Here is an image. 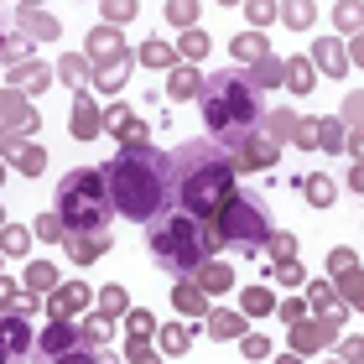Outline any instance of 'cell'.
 Wrapping results in <instances>:
<instances>
[{"instance_id":"cell-42","label":"cell","mask_w":364,"mask_h":364,"mask_svg":"<svg viewBox=\"0 0 364 364\" xmlns=\"http://www.w3.org/2000/svg\"><path fill=\"white\" fill-rule=\"evenodd\" d=\"M266 250H271V260H291V255H296V235H291V229H271V235H266Z\"/></svg>"},{"instance_id":"cell-50","label":"cell","mask_w":364,"mask_h":364,"mask_svg":"<svg viewBox=\"0 0 364 364\" xmlns=\"http://www.w3.org/2000/svg\"><path fill=\"white\" fill-rule=\"evenodd\" d=\"M0 53H6V68H21V63H31V58H26V42L16 37V31H11L6 42H0Z\"/></svg>"},{"instance_id":"cell-55","label":"cell","mask_w":364,"mask_h":364,"mask_svg":"<svg viewBox=\"0 0 364 364\" xmlns=\"http://www.w3.org/2000/svg\"><path fill=\"white\" fill-rule=\"evenodd\" d=\"M291 141H296V146H318V120H296Z\"/></svg>"},{"instance_id":"cell-59","label":"cell","mask_w":364,"mask_h":364,"mask_svg":"<svg viewBox=\"0 0 364 364\" xmlns=\"http://www.w3.org/2000/svg\"><path fill=\"white\" fill-rule=\"evenodd\" d=\"M349 193H364V167H359V161L349 167Z\"/></svg>"},{"instance_id":"cell-18","label":"cell","mask_w":364,"mask_h":364,"mask_svg":"<svg viewBox=\"0 0 364 364\" xmlns=\"http://www.w3.org/2000/svg\"><path fill=\"white\" fill-rule=\"evenodd\" d=\"M172 307L182 312V318H208V291L198 287V281L177 276V291H172Z\"/></svg>"},{"instance_id":"cell-37","label":"cell","mask_w":364,"mask_h":364,"mask_svg":"<svg viewBox=\"0 0 364 364\" xmlns=\"http://www.w3.org/2000/svg\"><path fill=\"white\" fill-rule=\"evenodd\" d=\"M58 73H63V84H73L78 94L89 89V58H58Z\"/></svg>"},{"instance_id":"cell-13","label":"cell","mask_w":364,"mask_h":364,"mask_svg":"<svg viewBox=\"0 0 364 364\" xmlns=\"http://www.w3.org/2000/svg\"><path fill=\"white\" fill-rule=\"evenodd\" d=\"M78 343H84V333H73L68 318H53V328L42 333V354H47V359H68Z\"/></svg>"},{"instance_id":"cell-9","label":"cell","mask_w":364,"mask_h":364,"mask_svg":"<svg viewBox=\"0 0 364 364\" xmlns=\"http://www.w3.org/2000/svg\"><path fill=\"white\" fill-rule=\"evenodd\" d=\"M328 271H333V291L349 307H364V287H359V255L354 250H333L328 255Z\"/></svg>"},{"instance_id":"cell-15","label":"cell","mask_w":364,"mask_h":364,"mask_svg":"<svg viewBox=\"0 0 364 364\" xmlns=\"http://www.w3.org/2000/svg\"><path fill=\"white\" fill-rule=\"evenodd\" d=\"M16 26L26 31V37H42V42H53L58 37V16L53 11H42V6H16Z\"/></svg>"},{"instance_id":"cell-29","label":"cell","mask_w":364,"mask_h":364,"mask_svg":"<svg viewBox=\"0 0 364 364\" xmlns=\"http://www.w3.org/2000/svg\"><path fill=\"white\" fill-rule=\"evenodd\" d=\"M26 349H31V328H26V318H21V312H6V354L21 359Z\"/></svg>"},{"instance_id":"cell-31","label":"cell","mask_w":364,"mask_h":364,"mask_svg":"<svg viewBox=\"0 0 364 364\" xmlns=\"http://www.w3.org/2000/svg\"><path fill=\"white\" fill-rule=\"evenodd\" d=\"M193 276H198V287H203L208 296H219V291L235 287V271H229V266H208V260H203V266H198Z\"/></svg>"},{"instance_id":"cell-43","label":"cell","mask_w":364,"mask_h":364,"mask_svg":"<svg viewBox=\"0 0 364 364\" xmlns=\"http://www.w3.org/2000/svg\"><path fill=\"white\" fill-rule=\"evenodd\" d=\"M291 130H296V114H291V109H271V114H266V136H271V141H287Z\"/></svg>"},{"instance_id":"cell-39","label":"cell","mask_w":364,"mask_h":364,"mask_svg":"<svg viewBox=\"0 0 364 364\" xmlns=\"http://www.w3.org/2000/svg\"><path fill=\"white\" fill-rule=\"evenodd\" d=\"M136 58L146 63V68H172V63H177V53H172L167 42H141V53H136Z\"/></svg>"},{"instance_id":"cell-22","label":"cell","mask_w":364,"mask_h":364,"mask_svg":"<svg viewBox=\"0 0 364 364\" xmlns=\"http://www.w3.org/2000/svg\"><path fill=\"white\" fill-rule=\"evenodd\" d=\"M281 84H287L296 99H307V94H312V84H318V68H312L307 58H287V78H281Z\"/></svg>"},{"instance_id":"cell-25","label":"cell","mask_w":364,"mask_h":364,"mask_svg":"<svg viewBox=\"0 0 364 364\" xmlns=\"http://www.w3.org/2000/svg\"><path fill=\"white\" fill-rule=\"evenodd\" d=\"M203 323H208V333H213V338H240V333H245V323H250V318H245L240 307H235V312H224V307L213 312V307H208V318H203Z\"/></svg>"},{"instance_id":"cell-52","label":"cell","mask_w":364,"mask_h":364,"mask_svg":"<svg viewBox=\"0 0 364 364\" xmlns=\"http://www.w3.org/2000/svg\"><path fill=\"white\" fill-rule=\"evenodd\" d=\"M203 53H208V37H203V31H198V26L182 31V53H177V58H203Z\"/></svg>"},{"instance_id":"cell-10","label":"cell","mask_w":364,"mask_h":364,"mask_svg":"<svg viewBox=\"0 0 364 364\" xmlns=\"http://www.w3.org/2000/svg\"><path fill=\"white\" fill-rule=\"evenodd\" d=\"M287 328H291V354H296V359H312V354H323V343L333 338V328H328L323 318H307V312H302L296 323H287Z\"/></svg>"},{"instance_id":"cell-2","label":"cell","mask_w":364,"mask_h":364,"mask_svg":"<svg viewBox=\"0 0 364 364\" xmlns=\"http://www.w3.org/2000/svg\"><path fill=\"white\" fill-rule=\"evenodd\" d=\"M172 172H177V208L203 224H213L219 208L240 193L235 167H229L219 141H188L182 151H172Z\"/></svg>"},{"instance_id":"cell-54","label":"cell","mask_w":364,"mask_h":364,"mask_svg":"<svg viewBox=\"0 0 364 364\" xmlns=\"http://www.w3.org/2000/svg\"><path fill=\"white\" fill-rule=\"evenodd\" d=\"M307 302H312V307H328V302H338V291L328 287V281H312V287H307Z\"/></svg>"},{"instance_id":"cell-16","label":"cell","mask_w":364,"mask_h":364,"mask_svg":"<svg viewBox=\"0 0 364 364\" xmlns=\"http://www.w3.org/2000/svg\"><path fill=\"white\" fill-rule=\"evenodd\" d=\"M84 58H94V68H105V63L125 58L120 31H114V26H94V31H89V53H84Z\"/></svg>"},{"instance_id":"cell-32","label":"cell","mask_w":364,"mask_h":364,"mask_svg":"<svg viewBox=\"0 0 364 364\" xmlns=\"http://www.w3.org/2000/svg\"><path fill=\"white\" fill-rule=\"evenodd\" d=\"M318 151L343 156V151H349V130H343L338 120H318Z\"/></svg>"},{"instance_id":"cell-5","label":"cell","mask_w":364,"mask_h":364,"mask_svg":"<svg viewBox=\"0 0 364 364\" xmlns=\"http://www.w3.org/2000/svg\"><path fill=\"white\" fill-rule=\"evenodd\" d=\"M58 213L68 224V235H94V229H109L114 219V193L105 167H73L58 182Z\"/></svg>"},{"instance_id":"cell-36","label":"cell","mask_w":364,"mask_h":364,"mask_svg":"<svg viewBox=\"0 0 364 364\" xmlns=\"http://www.w3.org/2000/svg\"><path fill=\"white\" fill-rule=\"evenodd\" d=\"M161 16H167L177 31H193V26H198V6H193V0H167V6H161Z\"/></svg>"},{"instance_id":"cell-23","label":"cell","mask_w":364,"mask_h":364,"mask_svg":"<svg viewBox=\"0 0 364 364\" xmlns=\"http://www.w3.org/2000/svg\"><path fill=\"white\" fill-rule=\"evenodd\" d=\"M266 53H271V47H266V37H260V31H240V37L229 42V58H240L245 68H255Z\"/></svg>"},{"instance_id":"cell-41","label":"cell","mask_w":364,"mask_h":364,"mask_svg":"<svg viewBox=\"0 0 364 364\" xmlns=\"http://www.w3.org/2000/svg\"><path fill=\"white\" fill-rule=\"evenodd\" d=\"M333 21H338V31H343V37H359V26H364V11L354 6V0H343V6H333Z\"/></svg>"},{"instance_id":"cell-30","label":"cell","mask_w":364,"mask_h":364,"mask_svg":"<svg viewBox=\"0 0 364 364\" xmlns=\"http://www.w3.org/2000/svg\"><path fill=\"white\" fill-rule=\"evenodd\" d=\"M240 312H245V318H271V312H276V296H271L266 287H245V291H240Z\"/></svg>"},{"instance_id":"cell-14","label":"cell","mask_w":364,"mask_h":364,"mask_svg":"<svg viewBox=\"0 0 364 364\" xmlns=\"http://www.w3.org/2000/svg\"><path fill=\"white\" fill-rule=\"evenodd\" d=\"M105 130H109V136H120V141H146V136H151L146 120H136V109H130V105H109L105 109Z\"/></svg>"},{"instance_id":"cell-57","label":"cell","mask_w":364,"mask_h":364,"mask_svg":"<svg viewBox=\"0 0 364 364\" xmlns=\"http://www.w3.org/2000/svg\"><path fill=\"white\" fill-rule=\"evenodd\" d=\"M161 349H151V343H130V349H125V359L130 364H146V359H156Z\"/></svg>"},{"instance_id":"cell-45","label":"cell","mask_w":364,"mask_h":364,"mask_svg":"<svg viewBox=\"0 0 364 364\" xmlns=\"http://www.w3.org/2000/svg\"><path fill=\"white\" fill-rule=\"evenodd\" d=\"M37 240H47V245H58L63 235H68V224H63V213H42L37 219V229H31Z\"/></svg>"},{"instance_id":"cell-3","label":"cell","mask_w":364,"mask_h":364,"mask_svg":"<svg viewBox=\"0 0 364 364\" xmlns=\"http://www.w3.org/2000/svg\"><path fill=\"white\" fill-rule=\"evenodd\" d=\"M203 125L219 146H240L255 136L260 125V89L250 84L245 68H219L213 78H203Z\"/></svg>"},{"instance_id":"cell-24","label":"cell","mask_w":364,"mask_h":364,"mask_svg":"<svg viewBox=\"0 0 364 364\" xmlns=\"http://www.w3.org/2000/svg\"><path fill=\"white\" fill-rule=\"evenodd\" d=\"M198 94H203V73L188 68V63H182V68H172V78H167V99H198Z\"/></svg>"},{"instance_id":"cell-56","label":"cell","mask_w":364,"mask_h":364,"mask_svg":"<svg viewBox=\"0 0 364 364\" xmlns=\"http://www.w3.org/2000/svg\"><path fill=\"white\" fill-rule=\"evenodd\" d=\"M302 312H307V302H296V296H291V302H276V318L281 323H296Z\"/></svg>"},{"instance_id":"cell-27","label":"cell","mask_w":364,"mask_h":364,"mask_svg":"<svg viewBox=\"0 0 364 364\" xmlns=\"http://www.w3.org/2000/svg\"><path fill=\"white\" fill-rule=\"evenodd\" d=\"M245 73H250V84H255V89H276L281 78H287V58H276V53H266V58L255 63V68H245Z\"/></svg>"},{"instance_id":"cell-58","label":"cell","mask_w":364,"mask_h":364,"mask_svg":"<svg viewBox=\"0 0 364 364\" xmlns=\"http://www.w3.org/2000/svg\"><path fill=\"white\" fill-rule=\"evenodd\" d=\"M338 354L349 359V364H354V359H364V338H359V333H354V338H343V343H338Z\"/></svg>"},{"instance_id":"cell-46","label":"cell","mask_w":364,"mask_h":364,"mask_svg":"<svg viewBox=\"0 0 364 364\" xmlns=\"http://www.w3.org/2000/svg\"><path fill=\"white\" fill-rule=\"evenodd\" d=\"M271 276L281 281V287H302V281H307V271L296 266V255H291V260H276V266H271Z\"/></svg>"},{"instance_id":"cell-11","label":"cell","mask_w":364,"mask_h":364,"mask_svg":"<svg viewBox=\"0 0 364 364\" xmlns=\"http://www.w3.org/2000/svg\"><path fill=\"white\" fill-rule=\"evenodd\" d=\"M84 307H94V291L84 287V281H63V287L53 291V302H47L53 318H78Z\"/></svg>"},{"instance_id":"cell-44","label":"cell","mask_w":364,"mask_h":364,"mask_svg":"<svg viewBox=\"0 0 364 364\" xmlns=\"http://www.w3.org/2000/svg\"><path fill=\"white\" fill-rule=\"evenodd\" d=\"M63 281H58V271L53 266H26V291H58Z\"/></svg>"},{"instance_id":"cell-1","label":"cell","mask_w":364,"mask_h":364,"mask_svg":"<svg viewBox=\"0 0 364 364\" xmlns=\"http://www.w3.org/2000/svg\"><path fill=\"white\" fill-rule=\"evenodd\" d=\"M109 193H114V213L136 224H156L161 213L177 208V172H172V151H161L151 141H120V156L105 167Z\"/></svg>"},{"instance_id":"cell-6","label":"cell","mask_w":364,"mask_h":364,"mask_svg":"<svg viewBox=\"0 0 364 364\" xmlns=\"http://www.w3.org/2000/svg\"><path fill=\"white\" fill-rule=\"evenodd\" d=\"M213 235H219V245H229V250H260L271 235V219H266V208L255 203V198H245L235 193L229 203L219 208V219H213Z\"/></svg>"},{"instance_id":"cell-33","label":"cell","mask_w":364,"mask_h":364,"mask_svg":"<svg viewBox=\"0 0 364 364\" xmlns=\"http://www.w3.org/2000/svg\"><path fill=\"white\" fill-rule=\"evenodd\" d=\"M99 318H105V323H114V318H125V312H130V296H125V287H105V291H99Z\"/></svg>"},{"instance_id":"cell-26","label":"cell","mask_w":364,"mask_h":364,"mask_svg":"<svg viewBox=\"0 0 364 364\" xmlns=\"http://www.w3.org/2000/svg\"><path fill=\"white\" fill-rule=\"evenodd\" d=\"M47 78H53V68H47V63H21V68H11V89L37 94V89H47Z\"/></svg>"},{"instance_id":"cell-8","label":"cell","mask_w":364,"mask_h":364,"mask_svg":"<svg viewBox=\"0 0 364 364\" xmlns=\"http://www.w3.org/2000/svg\"><path fill=\"white\" fill-rule=\"evenodd\" d=\"M224 156H229V167H235V177L240 172H271L276 156H281V141L250 136V141H240V146H224Z\"/></svg>"},{"instance_id":"cell-4","label":"cell","mask_w":364,"mask_h":364,"mask_svg":"<svg viewBox=\"0 0 364 364\" xmlns=\"http://www.w3.org/2000/svg\"><path fill=\"white\" fill-rule=\"evenodd\" d=\"M146 245H151V255H156V266H161V271H172V276H193V271L213 255L219 235H213V224H203V219H193V213L172 208V213H161V219L151 224Z\"/></svg>"},{"instance_id":"cell-7","label":"cell","mask_w":364,"mask_h":364,"mask_svg":"<svg viewBox=\"0 0 364 364\" xmlns=\"http://www.w3.org/2000/svg\"><path fill=\"white\" fill-rule=\"evenodd\" d=\"M37 130V109L26 105L21 89H6L0 94V136H6V156L16 161V151H21V141Z\"/></svg>"},{"instance_id":"cell-53","label":"cell","mask_w":364,"mask_h":364,"mask_svg":"<svg viewBox=\"0 0 364 364\" xmlns=\"http://www.w3.org/2000/svg\"><path fill=\"white\" fill-rule=\"evenodd\" d=\"M359 114H364V94H349V105H343V130H359Z\"/></svg>"},{"instance_id":"cell-49","label":"cell","mask_w":364,"mask_h":364,"mask_svg":"<svg viewBox=\"0 0 364 364\" xmlns=\"http://www.w3.org/2000/svg\"><path fill=\"white\" fill-rule=\"evenodd\" d=\"M240 354L245 359H266L271 354V338L266 333H240Z\"/></svg>"},{"instance_id":"cell-38","label":"cell","mask_w":364,"mask_h":364,"mask_svg":"<svg viewBox=\"0 0 364 364\" xmlns=\"http://www.w3.org/2000/svg\"><path fill=\"white\" fill-rule=\"evenodd\" d=\"M16 172L21 177H42L47 172V151L42 146H21V151H16Z\"/></svg>"},{"instance_id":"cell-28","label":"cell","mask_w":364,"mask_h":364,"mask_svg":"<svg viewBox=\"0 0 364 364\" xmlns=\"http://www.w3.org/2000/svg\"><path fill=\"white\" fill-rule=\"evenodd\" d=\"M156 343H161V354H167V359H182L193 349V333L182 323H167V328H156Z\"/></svg>"},{"instance_id":"cell-40","label":"cell","mask_w":364,"mask_h":364,"mask_svg":"<svg viewBox=\"0 0 364 364\" xmlns=\"http://www.w3.org/2000/svg\"><path fill=\"white\" fill-rule=\"evenodd\" d=\"M31 240H37L31 229H21V224H6V235H0V250H6V255L16 260V255H26V245H31Z\"/></svg>"},{"instance_id":"cell-20","label":"cell","mask_w":364,"mask_h":364,"mask_svg":"<svg viewBox=\"0 0 364 364\" xmlns=\"http://www.w3.org/2000/svg\"><path fill=\"white\" fill-rule=\"evenodd\" d=\"M130 68H136V53H125V58L105 63V68H94V84H99V94H120V89H125V78H130Z\"/></svg>"},{"instance_id":"cell-51","label":"cell","mask_w":364,"mask_h":364,"mask_svg":"<svg viewBox=\"0 0 364 364\" xmlns=\"http://www.w3.org/2000/svg\"><path fill=\"white\" fill-rule=\"evenodd\" d=\"M105 338H109V323L94 312V318L84 323V343H89V349H105Z\"/></svg>"},{"instance_id":"cell-17","label":"cell","mask_w":364,"mask_h":364,"mask_svg":"<svg viewBox=\"0 0 364 364\" xmlns=\"http://www.w3.org/2000/svg\"><path fill=\"white\" fill-rule=\"evenodd\" d=\"M63 245H68V255L78 260V266H94V260L109 250V229H94V235H63Z\"/></svg>"},{"instance_id":"cell-34","label":"cell","mask_w":364,"mask_h":364,"mask_svg":"<svg viewBox=\"0 0 364 364\" xmlns=\"http://www.w3.org/2000/svg\"><path fill=\"white\" fill-rule=\"evenodd\" d=\"M276 16L287 21L291 31H307L312 21H318V11H312V0H291V6H276Z\"/></svg>"},{"instance_id":"cell-19","label":"cell","mask_w":364,"mask_h":364,"mask_svg":"<svg viewBox=\"0 0 364 364\" xmlns=\"http://www.w3.org/2000/svg\"><path fill=\"white\" fill-rule=\"evenodd\" d=\"M296 188H302V198H307L312 208H333V198H338V182L328 177V172H307Z\"/></svg>"},{"instance_id":"cell-47","label":"cell","mask_w":364,"mask_h":364,"mask_svg":"<svg viewBox=\"0 0 364 364\" xmlns=\"http://www.w3.org/2000/svg\"><path fill=\"white\" fill-rule=\"evenodd\" d=\"M99 16H105L109 26H120V21H130V16H136V0H105V6H99Z\"/></svg>"},{"instance_id":"cell-48","label":"cell","mask_w":364,"mask_h":364,"mask_svg":"<svg viewBox=\"0 0 364 364\" xmlns=\"http://www.w3.org/2000/svg\"><path fill=\"white\" fill-rule=\"evenodd\" d=\"M245 21H250L255 31L271 26V21H276V6H271V0H250V6H245Z\"/></svg>"},{"instance_id":"cell-35","label":"cell","mask_w":364,"mask_h":364,"mask_svg":"<svg viewBox=\"0 0 364 364\" xmlns=\"http://www.w3.org/2000/svg\"><path fill=\"white\" fill-rule=\"evenodd\" d=\"M125 333H130V343H151L156 338V318H151V312H125Z\"/></svg>"},{"instance_id":"cell-21","label":"cell","mask_w":364,"mask_h":364,"mask_svg":"<svg viewBox=\"0 0 364 364\" xmlns=\"http://www.w3.org/2000/svg\"><path fill=\"white\" fill-rule=\"evenodd\" d=\"M99 125H105V114L94 109L89 94H78V99H73V141H94Z\"/></svg>"},{"instance_id":"cell-12","label":"cell","mask_w":364,"mask_h":364,"mask_svg":"<svg viewBox=\"0 0 364 364\" xmlns=\"http://www.w3.org/2000/svg\"><path fill=\"white\" fill-rule=\"evenodd\" d=\"M312 68L318 73H328V78H343L349 73V53H343V42L338 37H323V42H312Z\"/></svg>"}]
</instances>
